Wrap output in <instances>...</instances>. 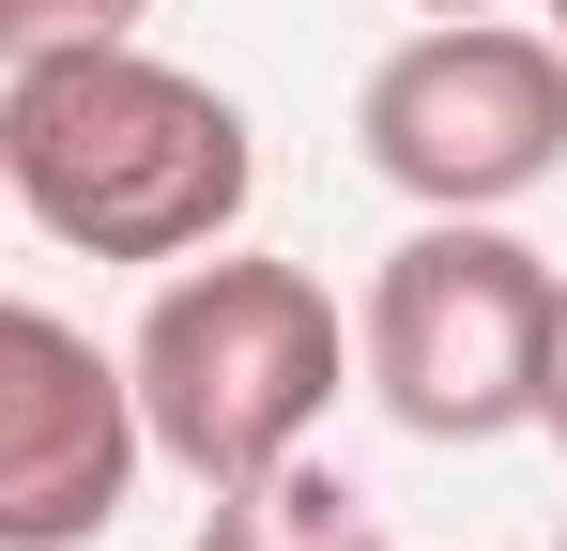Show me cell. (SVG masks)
I'll return each instance as SVG.
<instances>
[{
    "mask_svg": "<svg viewBox=\"0 0 567 551\" xmlns=\"http://www.w3.org/2000/svg\"><path fill=\"white\" fill-rule=\"evenodd\" d=\"M353 138L414 215H506L567 169V46L506 15H430L353 92Z\"/></svg>",
    "mask_w": 567,
    "mask_h": 551,
    "instance_id": "277c9868",
    "label": "cell"
},
{
    "mask_svg": "<svg viewBox=\"0 0 567 551\" xmlns=\"http://www.w3.org/2000/svg\"><path fill=\"white\" fill-rule=\"evenodd\" d=\"M154 0H0V62H31V46H107V31H138Z\"/></svg>",
    "mask_w": 567,
    "mask_h": 551,
    "instance_id": "52a82bcc",
    "label": "cell"
},
{
    "mask_svg": "<svg viewBox=\"0 0 567 551\" xmlns=\"http://www.w3.org/2000/svg\"><path fill=\"white\" fill-rule=\"evenodd\" d=\"M537 337H553V261L491 215L399 230L353 306V367L414 445H506L537 429Z\"/></svg>",
    "mask_w": 567,
    "mask_h": 551,
    "instance_id": "3957f363",
    "label": "cell"
},
{
    "mask_svg": "<svg viewBox=\"0 0 567 551\" xmlns=\"http://www.w3.org/2000/svg\"><path fill=\"white\" fill-rule=\"evenodd\" d=\"M185 551H383V521H369L353 475L277 459V475H246V490H199V537Z\"/></svg>",
    "mask_w": 567,
    "mask_h": 551,
    "instance_id": "8992f818",
    "label": "cell"
},
{
    "mask_svg": "<svg viewBox=\"0 0 567 551\" xmlns=\"http://www.w3.org/2000/svg\"><path fill=\"white\" fill-rule=\"evenodd\" d=\"M537 429L567 445V276H553V337H537Z\"/></svg>",
    "mask_w": 567,
    "mask_h": 551,
    "instance_id": "ba28073f",
    "label": "cell"
},
{
    "mask_svg": "<svg viewBox=\"0 0 567 551\" xmlns=\"http://www.w3.org/2000/svg\"><path fill=\"white\" fill-rule=\"evenodd\" d=\"M138 398L62 306L0 291V551H93L138 490Z\"/></svg>",
    "mask_w": 567,
    "mask_h": 551,
    "instance_id": "5b68a950",
    "label": "cell"
},
{
    "mask_svg": "<svg viewBox=\"0 0 567 551\" xmlns=\"http://www.w3.org/2000/svg\"><path fill=\"white\" fill-rule=\"evenodd\" d=\"M338 291L307 261H230V246H199V261L154 276V306H138V337H123V398H138V445L199 475V490H246V475H277L307 459V429L338 414Z\"/></svg>",
    "mask_w": 567,
    "mask_h": 551,
    "instance_id": "7a4b0ae2",
    "label": "cell"
},
{
    "mask_svg": "<svg viewBox=\"0 0 567 551\" xmlns=\"http://www.w3.org/2000/svg\"><path fill=\"white\" fill-rule=\"evenodd\" d=\"M414 15H491V0H414Z\"/></svg>",
    "mask_w": 567,
    "mask_h": 551,
    "instance_id": "9c48e42d",
    "label": "cell"
},
{
    "mask_svg": "<svg viewBox=\"0 0 567 551\" xmlns=\"http://www.w3.org/2000/svg\"><path fill=\"white\" fill-rule=\"evenodd\" d=\"M0 199L78 261H199L246 230L261 138L215 77L154 62L138 31L31 46V62H0Z\"/></svg>",
    "mask_w": 567,
    "mask_h": 551,
    "instance_id": "6da1fadb",
    "label": "cell"
},
{
    "mask_svg": "<svg viewBox=\"0 0 567 551\" xmlns=\"http://www.w3.org/2000/svg\"><path fill=\"white\" fill-rule=\"evenodd\" d=\"M537 15H553V46H567V0H537Z\"/></svg>",
    "mask_w": 567,
    "mask_h": 551,
    "instance_id": "30bf717a",
    "label": "cell"
},
{
    "mask_svg": "<svg viewBox=\"0 0 567 551\" xmlns=\"http://www.w3.org/2000/svg\"><path fill=\"white\" fill-rule=\"evenodd\" d=\"M0 215H16V199H0Z\"/></svg>",
    "mask_w": 567,
    "mask_h": 551,
    "instance_id": "8fae6325",
    "label": "cell"
},
{
    "mask_svg": "<svg viewBox=\"0 0 567 551\" xmlns=\"http://www.w3.org/2000/svg\"><path fill=\"white\" fill-rule=\"evenodd\" d=\"M553 551H567V537H553Z\"/></svg>",
    "mask_w": 567,
    "mask_h": 551,
    "instance_id": "7c38bea8",
    "label": "cell"
}]
</instances>
